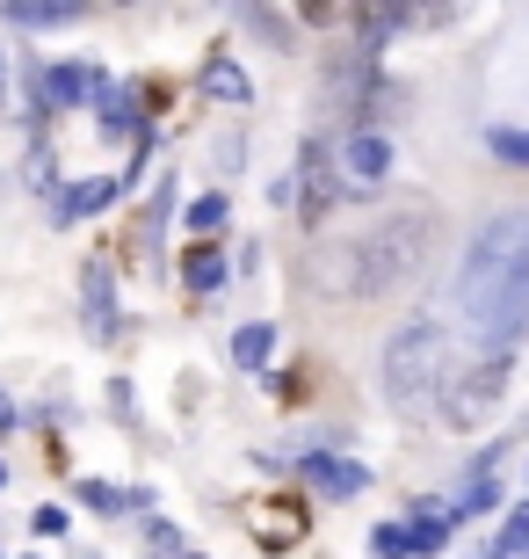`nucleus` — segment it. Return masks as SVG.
Returning <instances> with one entry per match:
<instances>
[{"label": "nucleus", "instance_id": "1", "mask_svg": "<svg viewBox=\"0 0 529 559\" xmlns=\"http://www.w3.org/2000/svg\"><path fill=\"white\" fill-rule=\"evenodd\" d=\"M457 312L486 356H508L529 334V211H493L471 233L457 270Z\"/></svg>", "mask_w": 529, "mask_h": 559}, {"label": "nucleus", "instance_id": "2", "mask_svg": "<svg viewBox=\"0 0 529 559\" xmlns=\"http://www.w3.org/2000/svg\"><path fill=\"white\" fill-rule=\"evenodd\" d=\"M428 248H435V218H428L421 204L385 211V218L348 248V262H356V290H363V298H392V290H407L413 276H421Z\"/></svg>", "mask_w": 529, "mask_h": 559}, {"label": "nucleus", "instance_id": "3", "mask_svg": "<svg viewBox=\"0 0 529 559\" xmlns=\"http://www.w3.org/2000/svg\"><path fill=\"white\" fill-rule=\"evenodd\" d=\"M443 378H449V328L428 320V312L399 320L392 342H385V393L399 400V407H413V400L443 393Z\"/></svg>", "mask_w": 529, "mask_h": 559}, {"label": "nucleus", "instance_id": "4", "mask_svg": "<svg viewBox=\"0 0 529 559\" xmlns=\"http://www.w3.org/2000/svg\"><path fill=\"white\" fill-rule=\"evenodd\" d=\"M508 371H515L508 356H471L457 378H443V393H435V400H443L449 429H479V421L508 400Z\"/></svg>", "mask_w": 529, "mask_h": 559}, {"label": "nucleus", "instance_id": "5", "mask_svg": "<svg viewBox=\"0 0 529 559\" xmlns=\"http://www.w3.org/2000/svg\"><path fill=\"white\" fill-rule=\"evenodd\" d=\"M290 189H298V211H305L312 226L341 204V175H334V145H326V139L298 145V182H290Z\"/></svg>", "mask_w": 529, "mask_h": 559}, {"label": "nucleus", "instance_id": "6", "mask_svg": "<svg viewBox=\"0 0 529 559\" xmlns=\"http://www.w3.org/2000/svg\"><path fill=\"white\" fill-rule=\"evenodd\" d=\"M334 175H341V189H377L392 175V139L377 124H356L334 153Z\"/></svg>", "mask_w": 529, "mask_h": 559}, {"label": "nucleus", "instance_id": "7", "mask_svg": "<svg viewBox=\"0 0 529 559\" xmlns=\"http://www.w3.org/2000/svg\"><path fill=\"white\" fill-rule=\"evenodd\" d=\"M298 473H305V487L320 501H356L370 487V465H356V457H334V451H305V465H298Z\"/></svg>", "mask_w": 529, "mask_h": 559}, {"label": "nucleus", "instance_id": "8", "mask_svg": "<svg viewBox=\"0 0 529 559\" xmlns=\"http://www.w3.org/2000/svg\"><path fill=\"white\" fill-rule=\"evenodd\" d=\"M81 306H87V334H95V342H117V334H123L117 270H109V262H81Z\"/></svg>", "mask_w": 529, "mask_h": 559}, {"label": "nucleus", "instance_id": "9", "mask_svg": "<svg viewBox=\"0 0 529 559\" xmlns=\"http://www.w3.org/2000/svg\"><path fill=\"white\" fill-rule=\"evenodd\" d=\"M117 197H123L117 175H81V182L59 189V211H51V218H59V226H81V218H103Z\"/></svg>", "mask_w": 529, "mask_h": 559}, {"label": "nucleus", "instance_id": "10", "mask_svg": "<svg viewBox=\"0 0 529 559\" xmlns=\"http://www.w3.org/2000/svg\"><path fill=\"white\" fill-rule=\"evenodd\" d=\"M37 109H87V95H95V66H44L37 73Z\"/></svg>", "mask_w": 529, "mask_h": 559}, {"label": "nucleus", "instance_id": "11", "mask_svg": "<svg viewBox=\"0 0 529 559\" xmlns=\"http://www.w3.org/2000/svg\"><path fill=\"white\" fill-rule=\"evenodd\" d=\"M196 87H204L211 103H225V109L254 103V81H247V66L232 59V51H211V59H204V73H196Z\"/></svg>", "mask_w": 529, "mask_h": 559}, {"label": "nucleus", "instance_id": "12", "mask_svg": "<svg viewBox=\"0 0 529 559\" xmlns=\"http://www.w3.org/2000/svg\"><path fill=\"white\" fill-rule=\"evenodd\" d=\"M0 22H8V29H73L81 8H73V0H8Z\"/></svg>", "mask_w": 529, "mask_h": 559}, {"label": "nucleus", "instance_id": "13", "mask_svg": "<svg viewBox=\"0 0 529 559\" xmlns=\"http://www.w3.org/2000/svg\"><path fill=\"white\" fill-rule=\"evenodd\" d=\"M73 501H81V509H95V516H131V509H145V487H131V495H123V487H109V479H73Z\"/></svg>", "mask_w": 529, "mask_h": 559}, {"label": "nucleus", "instance_id": "14", "mask_svg": "<svg viewBox=\"0 0 529 559\" xmlns=\"http://www.w3.org/2000/svg\"><path fill=\"white\" fill-rule=\"evenodd\" d=\"M225 276H232V262H225L218 248H189V254H182V284L196 290V298H211V290H225Z\"/></svg>", "mask_w": 529, "mask_h": 559}, {"label": "nucleus", "instance_id": "15", "mask_svg": "<svg viewBox=\"0 0 529 559\" xmlns=\"http://www.w3.org/2000/svg\"><path fill=\"white\" fill-rule=\"evenodd\" d=\"M449 545V516L443 509H413V523H407V559H435Z\"/></svg>", "mask_w": 529, "mask_h": 559}, {"label": "nucleus", "instance_id": "16", "mask_svg": "<svg viewBox=\"0 0 529 559\" xmlns=\"http://www.w3.org/2000/svg\"><path fill=\"white\" fill-rule=\"evenodd\" d=\"M268 349H276V328H268V320H247V328H232V364H240V371H262Z\"/></svg>", "mask_w": 529, "mask_h": 559}, {"label": "nucleus", "instance_id": "17", "mask_svg": "<svg viewBox=\"0 0 529 559\" xmlns=\"http://www.w3.org/2000/svg\"><path fill=\"white\" fill-rule=\"evenodd\" d=\"M501 509V479H465V495H457V516H493Z\"/></svg>", "mask_w": 529, "mask_h": 559}, {"label": "nucleus", "instance_id": "18", "mask_svg": "<svg viewBox=\"0 0 529 559\" xmlns=\"http://www.w3.org/2000/svg\"><path fill=\"white\" fill-rule=\"evenodd\" d=\"M486 153H493V160H508V167H529V131L493 124V131H486Z\"/></svg>", "mask_w": 529, "mask_h": 559}, {"label": "nucleus", "instance_id": "19", "mask_svg": "<svg viewBox=\"0 0 529 559\" xmlns=\"http://www.w3.org/2000/svg\"><path fill=\"white\" fill-rule=\"evenodd\" d=\"M225 211H232V204H225L218 189H211V197H196L182 218H189V233H218V226H225Z\"/></svg>", "mask_w": 529, "mask_h": 559}, {"label": "nucleus", "instance_id": "20", "mask_svg": "<svg viewBox=\"0 0 529 559\" xmlns=\"http://www.w3.org/2000/svg\"><path fill=\"white\" fill-rule=\"evenodd\" d=\"M247 29H262L268 44H290V15H276V8H240Z\"/></svg>", "mask_w": 529, "mask_h": 559}, {"label": "nucleus", "instance_id": "21", "mask_svg": "<svg viewBox=\"0 0 529 559\" xmlns=\"http://www.w3.org/2000/svg\"><path fill=\"white\" fill-rule=\"evenodd\" d=\"M522 552H529V501L501 523V559H522Z\"/></svg>", "mask_w": 529, "mask_h": 559}, {"label": "nucleus", "instance_id": "22", "mask_svg": "<svg viewBox=\"0 0 529 559\" xmlns=\"http://www.w3.org/2000/svg\"><path fill=\"white\" fill-rule=\"evenodd\" d=\"M298 523H305L298 509H268V516H262V545H290V538H298Z\"/></svg>", "mask_w": 529, "mask_h": 559}, {"label": "nucleus", "instance_id": "23", "mask_svg": "<svg viewBox=\"0 0 529 559\" xmlns=\"http://www.w3.org/2000/svg\"><path fill=\"white\" fill-rule=\"evenodd\" d=\"M370 545H377V559H407V523H377Z\"/></svg>", "mask_w": 529, "mask_h": 559}, {"label": "nucleus", "instance_id": "24", "mask_svg": "<svg viewBox=\"0 0 529 559\" xmlns=\"http://www.w3.org/2000/svg\"><path fill=\"white\" fill-rule=\"evenodd\" d=\"M29 531H37V538H65V531H73V516L51 501V509H37V516H29Z\"/></svg>", "mask_w": 529, "mask_h": 559}, {"label": "nucleus", "instance_id": "25", "mask_svg": "<svg viewBox=\"0 0 529 559\" xmlns=\"http://www.w3.org/2000/svg\"><path fill=\"white\" fill-rule=\"evenodd\" d=\"M109 407H117V421H139V393H131V378H109Z\"/></svg>", "mask_w": 529, "mask_h": 559}, {"label": "nucleus", "instance_id": "26", "mask_svg": "<svg viewBox=\"0 0 529 559\" xmlns=\"http://www.w3.org/2000/svg\"><path fill=\"white\" fill-rule=\"evenodd\" d=\"M51 175H59V167H51V145H44V139H29V182H37V189H51Z\"/></svg>", "mask_w": 529, "mask_h": 559}, {"label": "nucleus", "instance_id": "27", "mask_svg": "<svg viewBox=\"0 0 529 559\" xmlns=\"http://www.w3.org/2000/svg\"><path fill=\"white\" fill-rule=\"evenodd\" d=\"M15 429V407H8V393H0V436Z\"/></svg>", "mask_w": 529, "mask_h": 559}, {"label": "nucleus", "instance_id": "28", "mask_svg": "<svg viewBox=\"0 0 529 559\" xmlns=\"http://www.w3.org/2000/svg\"><path fill=\"white\" fill-rule=\"evenodd\" d=\"M8 103H15V87H8V66H0V109H8Z\"/></svg>", "mask_w": 529, "mask_h": 559}, {"label": "nucleus", "instance_id": "29", "mask_svg": "<svg viewBox=\"0 0 529 559\" xmlns=\"http://www.w3.org/2000/svg\"><path fill=\"white\" fill-rule=\"evenodd\" d=\"M0 487H8V465H0Z\"/></svg>", "mask_w": 529, "mask_h": 559}, {"label": "nucleus", "instance_id": "30", "mask_svg": "<svg viewBox=\"0 0 529 559\" xmlns=\"http://www.w3.org/2000/svg\"><path fill=\"white\" fill-rule=\"evenodd\" d=\"M479 559H501V552H479Z\"/></svg>", "mask_w": 529, "mask_h": 559}, {"label": "nucleus", "instance_id": "31", "mask_svg": "<svg viewBox=\"0 0 529 559\" xmlns=\"http://www.w3.org/2000/svg\"><path fill=\"white\" fill-rule=\"evenodd\" d=\"M182 559H196V552H182Z\"/></svg>", "mask_w": 529, "mask_h": 559}]
</instances>
